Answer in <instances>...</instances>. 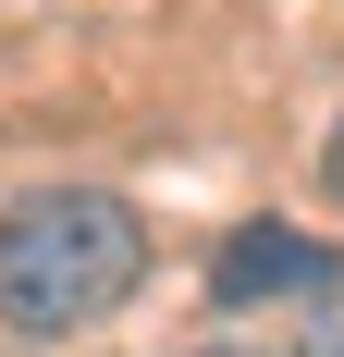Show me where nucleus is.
<instances>
[{
    "label": "nucleus",
    "mask_w": 344,
    "mask_h": 357,
    "mask_svg": "<svg viewBox=\"0 0 344 357\" xmlns=\"http://www.w3.org/2000/svg\"><path fill=\"white\" fill-rule=\"evenodd\" d=\"M344 259L320 247V234H295V222H246V234H221V271H209V296L221 308H258V296H332Z\"/></svg>",
    "instance_id": "obj_2"
},
{
    "label": "nucleus",
    "mask_w": 344,
    "mask_h": 357,
    "mask_svg": "<svg viewBox=\"0 0 344 357\" xmlns=\"http://www.w3.org/2000/svg\"><path fill=\"white\" fill-rule=\"evenodd\" d=\"M320 173H332V197H344V123H332V160H320Z\"/></svg>",
    "instance_id": "obj_4"
},
{
    "label": "nucleus",
    "mask_w": 344,
    "mask_h": 357,
    "mask_svg": "<svg viewBox=\"0 0 344 357\" xmlns=\"http://www.w3.org/2000/svg\"><path fill=\"white\" fill-rule=\"evenodd\" d=\"M295 357H344V284L320 296V333H308V345H295Z\"/></svg>",
    "instance_id": "obj_3"
},
{
    "label": "nucleus",
    "mask_w": 344,
    "mask_h": 357,
    "mask_svg": "<svg viewBox=\"0 0 344 357\" xmlns=\"http://www.w3.org/2000/svg\"><path fill=\"white\" fill-rule=\"evenodd\" d=\"M136 284H148V222L111 185H37L0 210V321L13 333L62 345V333L111 321Z\"/></svg>",
    "instance_id": "obj_1"
}]
</instances>
